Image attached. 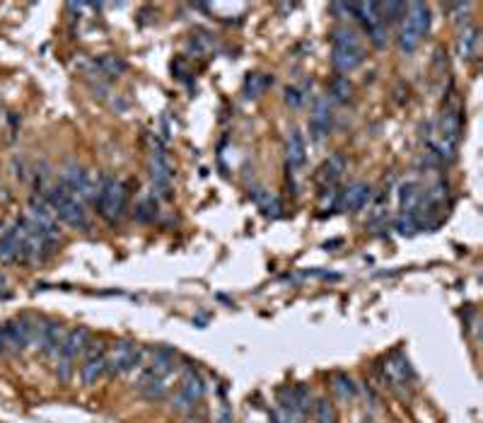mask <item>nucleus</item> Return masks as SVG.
Returning <instances> with one entry per match:
<instances>
[{
    "mask_svg": "<svg viewBox=\"0 0 483 423\" xmlns=\"http://www.w3.org/2000/svg\"><path fill=\"white\" fill-rule=\"evenodd\" d=\"M58 182L63 184V187H68L70 192H73L82 201V203H87V201H95L97 182L90 177V172H85L82 167H65Z\"/></svg>",
    "mask_w": 483,
    "mask_h": 423,
    "instance_id": "8",
    "label": "nucleus"
},
{
    "mask_svg": "<svg viewBox=\"0 0 483 423\" xmlns=\"http://www.w3.org/2000/svg\"><path fill=\"white\" fill-rule=\"evenodd\" d=\"M370 196H372V189H370L365 182L351 184V187H348L341 196V208L348 210V213H356V210H361L367 206Z\"/></svg>",
    "mask_w": 483,
    "mask_h": 423,
    "instance_id": "16",
    "label": "nucleus"
},
{
    "mask_svg": "<svg viewBox=\"0 0 483 423\" xmlns=\"http://www.w3.org/2000/svg\"><path fill=\"white\" fill-rule=\"evenodd\" d=\"M271 85V77L264 73H254L244 80V95L246 97H259L266 92V87Z\"/></svg>",
    "mask_w": 483,
    "mask_h": 423,
    "instance_id": "22",
    "label": "nucleus"
},
{
    "mask_svg": "<svg viewBox=\"0 0 483 423\" xmlns=\"http://www.w3.org/2000/svg\"><path fill=\"white\" fill-rule=\"evenodd\" d=\"M150 177H152V187L157 192L164 194L169 189V182H172V162H169L167 153H164V148L157 141L150 151Z\"/></svg>",
    "mask_w": 483,
    "mask_h": 423,
    "instance_id": "9",
    "label": "nucleus"
},
{
    "mask_svg": "<svg viewBox=\"0 0 483 423\" xmlns=\"http://www.w3.org/2000/svg\"><path fill=\"white\" fill-rule=\"evenodd\" d=\"M438 153L443 157L452 160L457 155V146H459L461 138V109L459 105L454 107H445L443 116H440V126H438Z\"/></svg>",
    "mask_w": 483,
    "mask_h": 423,
    "instance_id": "4",
    "label": "nucleus"
},
{
    "mask_svg": "<svg viewBox=\"0 0 483 423\" xmlns=\"http://www.w3.org/2000/svg\"><path fill=\"white\" fill-rule=\"evenodd\" d=\"M3 332H5V341H8V346L22 351L34 337H37V322H32V319H27V317L13 319V322L5 324Z\"/></svg>",
    "mask_w": 483,
    "mask_h": 423,
    "instance_id": "10",
    "label": "nucleus"
},
{
    "mask_svg": "<svg viewBox=\"0 0 483 423\" xmlns=\"http://www.w3.org/2000/svg\"><path fill=\"white\" fill-rule=\"evenodd\" d=\"M333 390H336V394L341 399H353L356 397V387H353L351 378H346V375H336L333 378Z\"/></svg>",
    "mask_w": 483,
    "mask_h": 423,
    "instance_id": "27",
    "label": "nucleus"
},
{
    "mask_svg": "<svg viewBox=\"0 0 483 423\" xmlns=\"http://www.w3.org/2000/svg\"><path fill=\"white\" fill-rule=\"evenodd\" d=\"M104 373H106V355L102 353V351L87 355L85 365L80 368V378H82V383H85V385H95Z\"/></svg>",
    "mask_w": 483,
    "mask_h": 423,
    "instance_id": "18",
    "label": "nucleus"
},
{
    "mask_svg": "<svg viewBox=\"0 0 483 423\" xmlns=\"http://www.w3.org/2000/svg\"><path fill=\"white\" fill-rule=\"evenodd\" d=\"M476 46H479V29L476 27H469L466 32H461L459 37V54L461 59L471 61L476 56Z\"/></svg>",
    "mask_w": 483,
    "mask_h": 423,
    "instance_id": "21",
    "label": "nucleus"
},
{
    "mask_svg": "<svg viewBox=\"0 0 483 423\" xmlns=\"http://www.w3.org/2000/svg\"><path fill=\"white\" fill-rule=\"evenodd\" d=\"M328 128H331V111H328L326 102L319 100L310 116V131H312V136H315V141H322L328 133Z\"/></svg>",
    "mask_w": 483,
    "mask_h": 423,
    "instance_id": "19",
    "label": "nucleus"
},
{
    "mask_svg": "<svg viewBox=\"0 0 483 423\" xmlns=\"http://www.w3.org/2000/svg\"><path fill=\"white\" fill-rule=\"evenodd\" d=\"M365 61L363 44L358 39V34L348 27L333 29L331 37V63L338 73H351Z\"/></svg>",
    "mask_w": 483,
    "mask_h": 423,
    "instance_id": "2",
    "label": "nucleus"
},
{
    "mask_svg": "<svg viewBox=\"0 0 483 423\" xmlns=\"http://www.w3.org/2000/svg\"><path fill=\"white\" fill-rule=\"evenodd\" d=\"M343 172H346V157H343L341 153H333L331 157H328L326 162L322 164L319 174H317V179H319V184H322L324 192H326V189L336 187V182L341 179Z\"/></svg>",
    "mask_w": 483,
    "mask_h": 423,
    "instance_id": "13",
    "label": "nucleus"
},
{
    "mask_svg": "<svg viewBox=\"0 0 483 423\" xmlns=\"http://www.w3.org/2000/svg\"><path fill=\"white\" fill-rule=\"evenodd\" d=\"M331 97L336 102H346L348 97H351V82H348V77L338 75L331 80Z\"/></svg>",
    "mask_w": 483,
    "mask_h": 423,
    "instance_id": "25",
    "label": "nucleus"
},
{
    "mask_svg": "<svg viewBox=\"0 0 483 423\" xmlns=\"http://www.w3.org/2000/svg\"><path fill=\"white\" fill-rule=\"evenodd\" d=\"M287 169H300L307 160V148H305V138H302L300 131H292L290 138H287Z\"/></svg>",
    "mask_w": 483,
    "mask_h": 423,
    "instance_id": "20",
    "label": "nucleus"
},
{
    "mask_svg": "<svg viewBox=\"0 0 483 423\" xmlns=\"http://www.w3.org/2000/svg\"><path fill=\"white\" fill-rule=\"evenodd\" d=\"M315 414L319 423H336V409L328 399H319L315 404Z\"/></svg>",
    "mask_w": 483,
    "mask_h": 423,
    "instance_id": "26",
    "label": "nucleus"
},
{
    "mask_svg": "<svg viewBox=\"0 0 483 423\" xmlns=\"http://www.w3.org/2000/svg\"><path fill=\"white\" fill-rule=\"evenodd\" d=\"M406 22L404 24H409L413 32H418L420 37H425L428 34V29H430V8L428 5H423V3H411V5H406Z\"/></svg>",
    "mask_w": 483,
    "mask_h": 423,
    "instance_id": "17",
    "label": "nucleus"
},
{
    "mask_svg": "<svg viewBox=\"0 0 483 423\" xmlns=\"http://www.w3.org/2000/svg\"><path fill=\"white\" fill-rule=\"evenodd\" d=\"M126 61L121 56H100L90 63V75L100 77V80H114L121 73H126Z\"/></svg>",
    "mask_w": 483,
    "mask_h": 423,
    "instance_id": "11",
    "label": "nucleus"
},
{
    "mask_svg": "<svg viewBox=\"0 0 483 423\" xmlns=\"http://www.w3.org/2000/svg\"><path fill=\"white\" fill-rule=\"evenodd\" d=\"M5 346H8V341H5V332H3V327H0V351H3Z\"/></svg>",
    "mask_w": 483,
    "mask_h": 423,
    "instance_id": "30",
    "label": "nucleus"
},
{
    "mask_svg": "<svg viewBox=\"0 0 483 423\" xmlns=\"http://www.w3.org/2000/svg\"><path fill=\"white\" fill-rule=\"evenodd\" d=\"M411 378H413V373H411L409 360L402 353H394L387 360V365H384V383L389 387H397V385H406V380Z\"/></svg>",
    "mask_w": 483,
    "mask_h": 423,
    "instance_id": "14",
    "label": "nucleus"
},
{
    "mask_svg": "<svg viewBox=\"0 0 483 423\" xmlns=\"http://www.w3.org/2000/svg\"><path fill=\"white\" fill-rule=\"evenodd\" d=\"M420 39H423V37H420L418 32H413L409 24H404L402 32H399V46H402L404 54H413V51L418 49Z\"/></svg>",
    "mask_w": 483,
    "mask_h": 423,
    "instance_id": "24",
    "label": "nucleus"
},
{
    "mask_svg": "<svg viewBox=\"0 0 483 423\" xmlns=\"http://www.w3.org/2000/svg\"><path fill=\"white\" fill-rule=\"evenodd\" d=\"M126 201H128V192H126V184H123L121 179L104 177L102 182H97L95 206L102 220H106L109 225L121 220L123 210H126Z\"/></svg>",
    "mask_w": 483,
    "mask_h": 423,
    "instance_id": "3",
    "label": "nucleus"
},
{
    "mask_svg": "<svg viewBox=\"0 0 483 423\" xmlns=\"http://www.w3.org/2000/svg\"><path fill=\"white\" fill-rule=\"evenodd\" d=\"M152 215H155V201H143V203L138 206V218L150 220Z\"/></svg>",
    "mask_w": 483,
    "mask_h": 423,
    "instance_id": "28",
    "label": "nucleus"
},
{
    "mask_svg": "<svg viewBox=\"0 0 483 423\" xmlns=\"http://www.w3.org/2000/svg\"><path fill=\"white\" fill-rule=\"evenodd\" d=\"M63 327L58 322H46L44 327L37 324V339H39V346L44 353L49 355H58L61 344H63Z\"/></svg>",
    "mask_w": 483,
    "mask_h": 423,
    "instance_id": "12",
    "label": "nucleus"
},
{
    "mask_svg": "<svg viewBox=\"0 0 483 423\" xmlns=\"http://www.w3.org/2000/svg\"><path fill=\"white\" fill-rule=\"evenodd\" d=\"M29 223L34 228H39L49 240L58 242L61 240V230H58V218H56L54 208L46 203V199H32L29 201Z\"/></svg>",
    "mask_w": 483,
    "mask_h": 423,
    "instance_id": "7",
    "label": "nucleus"
},
{
    "mask_svg": "<svg viewBox=\"0 0 483 423\" xmlns=\"http://www.w3.org/2000/svg\"><path fill=\"white\" fill-rule=\"evenodd\" d=\"M46 203L54 208L56 218L63 220L65 225L70 228H78V230H87L90 228V218H87V210H85V203L70 192L68 187L63 184H54L49 187V194H46Z\"/></svg>",
    "mask_w": 483,
    "mask_h": 423,
    "instance_id": "1",
    "label": "nucleus"
},
{
    "mask_svg": "<svg viewBox=\"0 0 483 423\" xmlns=\"http://www.w3.org/2000/svg\"><path fill=\"white\" fill-rule=\"evenodd\" d=\"M285 95H287L285 100L290 102L292 107H300V105H302V95H300V92L295 90V87H287V90H285Z\"/></svg>",
    "mask_w": 483,
    "mask_h": 423,
    "instance_id": "29",
    "label": "nucleus"
},
{
    "mask_svg": "<svg viewBox=\"0 0 483 423\" xmlns=\"http://www.w3.org/2000/svg\"><path fill=\"white\" fill-rule=\"evenodd\" d=\"M420 201V192H418V184L409 182L402 187V213H411V210L418 206Z\"/></svg>",
    "mask_w": 483,
    "mask_h": 423,
    "instance_id": "23",
    "label": "nucleus"
},
{
    "mask_svg": "<svg viewBox=\"0 0 483 423\" xmlns=\"http://www.w3.org/2000/svg\"><path fill=\"white\" fill-rule=\"evenodd\" d=\"M205 394V387L201 375L196 373L193 368H189L182 378V385H179V392L174 394V409L177 411H189L203 399Z\"/></svg>",
    "mask_w": 483,
    "mask_h": 423,
    "instance_id": "6",
    "label": "nucleus"
},
{
    "mask_svg": "<svg viewBox=\"0 0 483 423\" xmlns=\"http://www.w3.org/2000/svg\"><path fill=\"white\" fill-rule=\"evenodd\" d=\"M87 341H90V332L87 329H73L63 337V344H61V351H58V358L63 360H73L78 358L82 351L87 348Z\"/></svg>",
    "mask_w": 483,
    "mask_h": 423,
    "instance_id": "15",
    "label": "nucleus"
},
{
    "mask_svg": "<svg viewBox=\"0 0 483 423\" xmlns=\"http://www.w3.org/2000/svg\"><path fill=\"white\" fill-rule=\"evenodd\" d=\"M141 363H143V351L133 341H119L114 344L111 353L106 355V373L121 375L133 368H141Z\"/></svg>",
    "mask_w": 483,
    "mask_h": 423,
    "instance_id": "5",
    "label": "nucleus"
},
{
    "mask_svg": "<svg viewBox=\"0 0 483 423\" xmlns=\"http://www.w3.org/2000/svg\"><path fill=\"white\" fill-rule=\"evenodd\" d=\"M3 288H5V278L0 276V291H3Z\"/></svg>",
    "mask_w": 483,
    "mask_h": 423,
    "instance_id": "31",
    "label": "nucleus"
}]
</instances>
